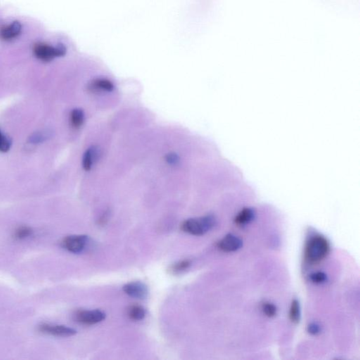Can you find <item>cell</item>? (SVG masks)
Masks as SVG:
<instances>
[{"instance_id": "1", "label": "cell", "mask_w": 360, "mask_h": 360, "mask_svg": "<svg viewBox=\"0 0 360 360\" xmlns=\"http://www.w3.org/2000/svg\"><path fill=\"white\" fill-rule=\"evenodd\" d=\"M330 249V244L325 237L317 236L312 238L306 246V259L311 263H318L328 255Z\"/></svg>"}, {"instance_id": "2", "label": "cell", "mask_w": 360, "mask_h": 360, "mask_svg": "<svg viewBox=\"0 0 360 360\" xmlns=\"http://www.w3.org/2000/svg\"><path fill=\"white\" fill-rule=\"evenodd\" d=\"M215 225V218L212 215L192 218L186 220L181 225L183 232L194 236H202L207 233Z\"/></svg>"}, {"instance_id": "3", "label": "cell", "mask_w": 360, "mask_h": 360, "mask_svg": "<svg viewBox=\"0 0 360 360\" xmlns=\"http://www.w3.org/2000/svg\"><path fill=\"white\" fill-rule=\"evenodd\" d=\"M34 54L40 61L49 62L56 57L63 56L66 52L64 46H53L44 43H38L34 46Z\"/></svg>"}, {"instance_id": "4", "label": "cell", "mask_w": 360, "mask_h": 360, "mask_svg": "<svg viewBox=\"0 0 360 360\" xmlns=\"http://www.w3.org/2000/svg\"><path fill=\"white\" fill-rule=\"evenodd\" d=\"M75 321L84 325H94L102 322L106 318V314L99 310L94 311H77L74 315Z\"/></svg>"}, {"instance_id": "5", "label": "cell", "mask_w": 360, "mask_h": 360, "mask_svg": "<svg viewBox=\"0 0 360 360\" xmlns=\"http://www.w3.org/2000/svg\"><path fill=\"white\" fill-rule=\"evenodd\" d=\"M88 242V237L85 235H72L65 237L62 242L65 249L70 253H79L83 251Z\"/></svg>"}, {"instance_id": "6", "label": "cell", "mask_w": 360, "mask_h": 360, "mask_svg": "<svg viewBox=\"0 0 360 360\" xmlns=\"http://www.w3.org/2000/svg\"><path fill=\"white\" fill-rule=\"evenodd\" d=\"M39 330L43 334L58 337H70L76 334L77 332L73 329L63 325L42 324L39 327Z\"/></svg>"}, {"instance_id": "7", "label": "cell", "mask_w": 360, "mask_h": 360, "mask_svg": "<svg viewBox=\"0 0 360 360\" xmlns=\"http://www.w3.org/2000/svg\"><path fill=\"white\" fill-rule=\"evenodd\" d=\"M123 291L130 297L144 299L148 295V289L145 284L141 282H130L123 287Z\"/></svg>"}, {"instance_id": "8", "label": "cell", "mask_w": 360, "mask_h": 360, "mask_svg": "<svg viewBox=\"0 0 360 360\" xmlns=\"http://www.w3.org/2000/svg\"><path fill=\"white\" fill-rule=\"evenodd\" d=\"M243 242L242 239L233 234H227L220 242L218 248L224 252H234L242 248Z\"/></svg>"}, {"instance_id": "9", "label": "cell", "mask_w": 360, "mask_h": 360, "mask_svg": "<svg viewBox=\"0 0 360 360\" xmlns=\"http://www.w3.org/2000/svg\"><path fill=\"white\" fill-rule=\"evenodd\" d=\"M21 30V24L18 21H14L1 29V30H0V37L3 40H12V39H15V37L20 35Z\"/></svg>"}, {"instance_id": "10", "label": "cell", "mask_w": 360, "mask_h": 360, "mask_svg": "<svg viewBox=\"0 0 360 360\" xmlns=\"http://www.w3.org/2000/svg\"><path fill=\"white\" fill-rule=\"evenodd\" d=\"M254 216V210L251 208H245L239 212V214L234 219V222L237 226H245L252 221Z\"/></svg>"}, {"instance_id": "11", "label": "cell", "mask_w": 360, "mask_h": 360, "mask_svg": "<svg viewBox=\"0 0 360 360\" xmlns=\"http://www.w3.org/2000/svg\"><path fill=\"white\" fill-rule=\"evenodd\" d=\"M127 315L133 321H140L145 318L146 311L142 306H132L127 310Z\"/></svg>"}, {"instance_id": "12", "label": "cell", "mask_w": 360, "mask_h": 360, "mask_svg": "<svg viewBox=\"0 0 360 360\" xmlns=\"http://www.w3.org/2000/svg\"><path fill=\"white\" fill-rule=\"evenodd\" d=\"M84 115L82 110L75 108L71 111L70 115V122L74 128H79L83 124Z\"/></svg>"}, {"instance_id": "13", "label": "cell", "mask_w": 360, "mask_h": 360, "mask_svg": "<svg viewBox=\"0 0 360 360\" xmlns=\"http://www.w3.org/2000/svg\"><path fill=\"white\" fill-rule=\"evenodd\" d=\"M91 88L96 91H106L111 92L113 89V84L111 81L106 79H98L91 84Z\"/></svg>"}, {"instance_id": "14", "label": "cell", "mask_w": 360, "mask_h": 360, "mask_svg": "<svg viewBox=\"0 0 360 360\" xmlns=\"http://www.w3.org/2000/svg\"><path fill=\"white\" fill-rule=\"evenodd\" d=\"M96 156V149L94 147L89 148L84 153L83 159H82V166L84 170H88L92 168L93 163Z\"/></svg>"}, {"instance_id": "15", "label": "cell", "mask_w": 360, "mask_h": 360, "mask_svg": "<svg viewBox=\"0 0 360 360\" xmlns=\"http://www.w3.org/2000/svg\"><path fill=\"white\" fill-rule=\"evenodd\" d=\"M289 318L291 322L294 323H299L301 320V308L297 300H294L291 303L290 312H289Z\"/></svg>"}, {"instance_id": "16", "label": "cell", "mask_w": 360, "mask_h": 360, "mask_svg": "<svg viewBox=\"0 0 360 360\" xmlns=\"http://www.w3.org/2000/svg\"><path fill=\"white\" fill-rule=\"evenodd\" d=\"M32 233H33V230L30 227L21 226L15 230L14 237L15 239L22 240V239L30 237Z\"/></svg>"}, {"instance_id": "17", "label": "cell", "mask_w": 360, "mask_h": 360, "mask_svg": "<svg viewBox=\"0 0 360 360\" xmlns=\"http://www.w3.org/2000/svg\"><path fill=\"white\" fill-rule=\"evenodd\" d=\"M191 266V261L185 260L178 262L176 264H174L170 268V272L173 274H179L181 272L185 271L189 267Z\"/></svg>"}, {"instance_id": "18", "label": "cell", "mask_w": 360, "mask_h": 360, "mask_svg": "<svg viewBox=\"0 0 360 360\" xmlns=\"http://www.w3.org/2000/svg\"><path fill=\"white\" fill-rule=\"evenodd\" d=\"M11 146V139L6 137L0 130V152L6 153L9 151Z\"/></svg>"}, {"instance_id": "19", "label": "cell", "mask_w": 360, "mask_h": 360, "mask_svg": "<svg viewBox=\"0 0 360 360\" xmlns=\"http://www.w3.org/2000/svg\"><path fill=\"white\" fill-rule=\"evenodd\" d=\"M263 311L268 318H274L277 315V307L271 303L266 302L263 305Z\"/></svg>"}, {"instance_id": "20", "label": "cell", "mask_w": 360, "mask_h": 360, "mask_svg": "<svg viewBox=\"0 0 360 360\" xmlns=\"http://www.w3.org/2000/svg\"><path fill=\"white\" fill-rule=\"evenodd\" d=\"M311 279L314 283L321 284L327 280V275L324 272H316V273L313 274L311 275Z\"/></svg>"}, {"instance_id": "21", "label": "cell", "mask_w": 360, "mask_h": 360, "mask_svg": "<svg viewBox=\"0 0 360 360\" xmlns=\"http://www.w3.org/2000/svg\"><path fill=\"white\" fill-rule=\"evenodd\" d=\"M46 139V136L41 133L33 134L30 138V142L32 144H39L44 142Z\"/></svg>"}, {"instance_id": "22", "label": "cell", "mask_w": 360, "mask_h": 360, "mask_svg": "<svg viewBox=\"0 0 360 360\" xmlns=\"http://www.w3.org/2000/svg\"><path fill=\"white\" fill-rule=\"evenodd\" d=\"M308 331L310 334L316 335V334H318L320 332V327L317 324L313 323L308 326Z\"/></svg>"}, {"instance_id": "23", "label": "cell", "mask_w": 360, "mask_h": 360, "mask_svg": "<svg viewBox=\"0 0 360 360\" xmlns=\"http://www.w3.org/2000/svg\"><path fill=\"white\" fill-rule=\"evenodd\" d=\"M166 160L168 163L174 164V163H177V162L178 161V158H177V155L170 153V154H168V156H167Z\"/></svg>"}]
</instances>
